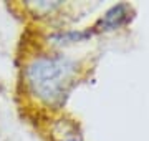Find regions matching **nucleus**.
Masks as SVG:
<instances>
[{
	"instance_id": "f257e3e1",
	"label": "nucleus",
	"mask_w": 149,
	"mask_h": 141,
	"mask_svg": "<svg viewBox=\"0 0 149 141\" xmlns=\"http://www.w3.org/2000/svg\"><path fill=\"white\" fill-rule=\"evenodd\" d=\"M76 63L68 57H38L27 66L32 93L47 105H60L73 85Z\"/></svg>"
},
{
	"instance_id": "f03ea898",
	"label": "nucleus",
	"mask_w": 149,
	"mask_h": 141,
	"mask_svg": "<svg viewBox=\"0 0 149 141\" xmlns=\"http://www.w3.org/2000/svg\"><path fill=\"white\" fill-rule=\"evenodd\" d=\"M133 18V8L129 3H116L113 5L104 15L98 20L95 25V32H111V30H118V28L128 25Z\"/></svg>"
},
{
	"instance_id": "7ed1b4c3",
	"label": "nucleus",
	"mask_w": 149,
	"mask_h": 141,
	"mask_svg": "<svg viewBox=\"0 0 149 141\" xmlns=\"http://www.w3.org/2000/svg\"><path fill=\"white\" fill-rule=\"evenodd\" d=\"M95 30H68V32H58L50 35V40L56 45H68V43H76V42H85L88 38L93 37Z\"/></svg>"
}]
</instances>
